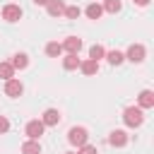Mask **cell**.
Wrapping results in <instances>:
<instances>
[{"mask_svg":"<svg viewBox=\"0 0 154 154\" xmlns=\"http://www.w3.org/2000/svg\"><path fill=\"white\" fill-rule=\"evenodd\" d=\"M144 55H147V48H144L142 43H132V46L128 48V53H125V60H130V63H142Z\"/></svg>","mask_w":154,"mask_h":154,"instance_id":"cell-3","label":"cell"},{"mask_svg":"<svg viewBox=\"0 0 154 154\" xmlns=\"http://www.w3.org/2000/svg\"><path fill=\"white\" fill-rule=\"evenodd\" d=\"M0 77L7 82V79H12L14 77V67L10 65V63H0Z\"/></svg>","mask_w":154,"mask_h":154,"instance_id":"cell-20","label":"cell"},{"mask_svg":"<svg viewBox=\"0 0 154 154\" xmlns=\"http://www.w3.org/2000/svg\"><path fill=\"white\" fill-rule=\"evenodd\" d=\"M84 14H87L89 19H99V17L103 14V7H101L99 2H91V5H87V10H84Z\"/></svg>","mask_w":154,"mask_h":154,"instance_id":"cell-16","label":"cell"},{"mask_svg":"<svg viewBox=\"0 0 154 154\" xmlns=\"http://www.w3.org/2000/svg\"><path fill=\"white\" fill-rule=\"evenodd\" d=\"M22 91H24V84L19 82V79H7L5 82V94L10 96V99H17V96H22Z\"/></svg>","mask_w":154,"mask_h":154,"instance_id":"cell-6","label":"cell"},{"mask_svg":"<svg viewBox=\"0 0 154 154\" xmlns=\"http://www.w3.org/2000/svg\"><path fill=\"white\" fill-rule=\"evenodd\" d=\"M65 154H75V152H65Z\"/></svg>","mask_w":154,"mask_h":154,"instance_id":"cell-27","label":"cell"},{"mask_svg":"<svg viewBox=\"0 0 154 154\" xmlns=\"http://www.w3.org/2000/svg\"><path fill=\"white\" fill-rule=\"evenodd\" d=\"M87 140H89V132H87V128H82V125H75V128H70V132H67V142L72 144V147H82V144H87Z\"/></svg>","mask_w":154,"mask_h":154,"instance_id":"cell-2","label":"cell"},{"mask_svg":"<svg viewBox=\"0 0 154 154\" xmlns=\"http://www.w3.org/2000/svg\"><path fill=\"white\" fill-rule=\"evenodd\" d=\"M2 19L10 22V24H12V22H19V19H22V7L14 5V2L5 5V7H2Z\"/></svg>","mask_w":154,"mask_h":154,"instance_id":"cell-4","label":"cell"},{"mask_svg":"<svg viewBox=\"0 0 154 154\" xmlns=\"http://www.w3.org/2000/svg\"><path fill=\"white\" fill-rule=\"evenodd\" d=\"M77 154H96V147H94V144H89V142H87V144H82V147H79V149H77Z\"/></svg>","mask_w":154,"mask_h":154,"instance_id":"cell-23","label":"cell"},{"mask_svg":"<svg viewBox=\"0 0 154 154\" xmlns=\"http://www.w3.org/2000/svg\"><path fill=\"white\" fill-rule=\"evenodd\" d=\"M103 58H106V60H108L111 65H120V63L125 60V53H120V51H108V53H106Z\"/></svg>","mask_w":154,"mask_h":154,"instance_id":"cell-19","label":"cell"},{"mask_svg":"<svg viewBox=\"0 0 154 154\" xmlns=\"http://www.w3.org/2000/svg\"><path fill=\"white\" fill-rule=\"evenodd\" d=\"M60 46H63V51H67V53H79V48H82V38H77V36H67Z\"/></svg>","mask_w":154,"mask_h":154,"instance_id":"cell-9","label":"cell"},{"mask_svg":"<svg viewBox=\"0 0 154 154\" xmlns=\"http://www.w3.org/2000/svg\"><path fill=\"white\" fill-rule=\"evenodd\" d=\"M22 154H41L38 140H26V142L22 144Z\"/></svg>","mask_w":154,"mask_h":154,"instance_id":"cell-15","label":"cell"},{"mask_svg":"<svg viewBox=\"0 0 154 154\" xmlns=\"http://www.w3.org/2000/svg\"><path fill=\"white\" fill-rule=\"evenodd\" d=\"M7 130H10V120H7L5 116H0V135H5Z\"/></svg>","mask_w":154,"mask_h":154,"instance_id":"cell-24","label":"cell"},{"mask_svg":"<svg viewBox=\"0 0 154 154\" xmlns=\"http://www.w3.org/2000/svg\"><path fill=\"white\" fill-rule=\"evenodd\" d=\"M154 106V91L152 89H142L137 96V108H152Z\"/></svg>","mask_w":154,"mask_h":154,"instance_id":"cell-8","label":"cell"},{"mask_svg":"<svg viewBox=\"0 0 154 154\" xmlns=\"http://www.w3.org/2000/svg\"><path fill=\"white\" fill-rule=\"evenodd\" d=\"M46 10H48L51 17H60V14L65 12V2H63V0H51V2L46 5Z\"/></svg>","mask_w":154,"mask_h":154,"instance_id":"cell-11","label":"cell"},{"mask_svg":"<svg viewBox=\"0 0 154 154\" xmlns=\"http://www.w3.org/2000/svg\"><path fill=\"white\" fill-rule=\"evenodd\" d=\"M132 2H135V5H140V7H147V5H149V0H132Z\"/></svg>","mask_w":154,"mask_h":154,"instance_id":"cell-25","label":"cell"},{"mask_svg":"<svg viewBox=\"0 0 154 154\" xmlns=\"http://www.w3.org/2000/svg\"><path fill=\"white\" fill-rule=\"evenodd\" d=\"M79 70H82L87 77H91V75L99 72V63H96V60H82V63H79Z\"/></svg>","mask_w":154,"mask_h":154,"instance_id":"cell-12","label":"cell"},{"mask_svg":"<svg viewBox=\"0 0 154 154\" xmlns=\"http://www.w3.org/2000/svg\"><path fill=\"white\" fill-rule=\"evenodd\" d=\"M51 0H34V5H48Z\"/></svg>","mask_w":154,"mask_h":154,"instance_id":"cell-26","label":"cell"},{"mask_svg":"<svg viewBox=\"0 0 154 154\" xmlns=\"http://www.w3.org/2000/svg\"><path fill=\"white\" fill-rule=\"evenodd\" d=\"M120 0H103V10L106 12H111V14H116V12H120Z\"/></svg>","mask_w":154,"mask_h":154,"instance_id":"cell-21","label":"cell"},{"mask_svg":"<svg viewBox=\"0 0 154 154\" xmlns=\"http://www.w3.org/2000/svg\"><path fill=\"white\" fill-rule=\"evenodd\" d=\"M67 19H77L79 14H82V10L77 7V5H65V12H63Z\"/></svg>","mask_w":154,"mask_h":154,"instance_id":"cell-22","label":"cell"},{"mask_svg":"<svg viewBox=\"0 0 154 154\" xmlns=\"http://www.w3.org/2000/svg\"><path fill=\"white\" fill-rule=\"evenodd\" d=\"M79 63H82V60L77 58V53H67V55L63 58V67H65V70H77Z\"/></svg>","mask_w":154,"mask_h":154,"instance_id":"cell-14","label":"cell"},{"mask_svg":"<svg viewBox=\"0 0 154 154\" xmlns=\"http://www.w3.org/2000/svg\"><path fill=\"white\" fill-rule=\"evenodd\" d=\"M108 142H111L113 147H125V144H128V132H125V130H113V132L108 135Z\"/></svg>","mask_w":154,"mask_h":154,"instance_id":"cell-10","label":"cell"},{"mask_svg":"<svg viewBox=\"0 0 154 154\" xmlns=\"http://www.w3.org/2000/svg\"><path fill=\"white\" fill-rule=\"evenodd\" d=\"M103 55H106V48H103L101 43H94V46L89 48V60H96V63H99Z\"/></svg>","mask_w":154,"mask_h":154,"instance_id":"cell-18","label":"cell"},{"mask_svg":"<svg viewBox=\"0 0 154 154\" xmlns=\"http://www.w3.org/2000/svg\"><path fill=\"white\" fill-rule=\"evenodd\" d=\"M43 130H46V125H43L41 120H29L26 128H24V132H26L29 140H38V137L43 135Z\"/></svg>","mask_w":154,"mask_h":154,"instance_id":"cell-5","label":"cell"},{"mask_svg":"<svg viewBox=\"0 0 154 154\" xmlns=\"http://www.w3.org/2000/svg\"><path fill=\"white\" fill-rule=\"evenodd\" d=\"M10 65H12L14 70H24V67L29 65V55H26V53H17V55L10 60Z\"/></svg>","mask_w":154,"mask_h":154,"instance_id":"cell-13","label":"cell"},{"mask_svg":"<svg viewBox=\"0 0 154 154\" xmlns=\"http://www.w3.org/2000/svg\"><path fill=\"white\" fill-rule=\"evenodd\" d=\"M41 123H43L46 128H55V125L60 123V111H58V108H46L43 116H41Z\"/></svg>","mask_w":154,"mask_h":154,"instance_id":"cell-7","label":"cell"},{"mask_svg":"<svg viewBox=\"0 0 154 154\" xmlns=\"http://www.w3.org/2000/svg\"><path fill=\"white\" fill-rule=\"evenodd\" d=\"M123 123H125L128 128H140V125L144 123V113H142V108H137V106H128V108L123 111Z\"/></svg>","mask_w":154,"mask_h":154,"instance_id":"cell-1","label":"cell"},{"mask_svg":"<svg viewBox=\"0 0 154 154\" xmlns=\"http://www.w3.org/2000/svg\"><path fill=\"white\" fill-rule=\"evenodd\" d=\"M46 55H48V58H58V55H63V46H60L58 41L46 43Z\"/></svg>","mask_w":154,"mask_h":154,"instance_id":"cell-17","label":"cell"}]
</instances>
